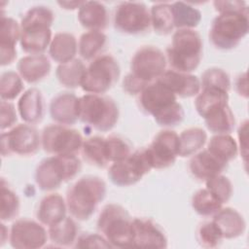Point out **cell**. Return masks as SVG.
<instances>
[{
	"label": "cell",
	"instance_id": "cell-1",
	"mask_svg": "<svg viewBox=\"0 0 249 249\" xmlns=\"http://www.w3.org/2000/svg\"><path fill=\"white\" fill-rule=\"evenodd\" d=\"M139 101L141 108L160 126H175L184 120V109L177 97L158 81L141 91Z\"/></svg>",
	"mask_w": 249,
	"mask_h": 249
},
{
	"label": "cell",
	"instance_id": "cell-2",
	"mask_svg": "<svg viewBox=\"0 0 249 249\" xmlns=\"http://www.w3.org/2000/svg\"><path fill=\"white\" fill-rule=\"evenodd\" d=\"M54 15L46 6H35L29 9L20 22L21 50L29 54H43L52 41L51 26Z\"/></svg>",
	"mask_w": 249,
	"mask_h": 249
},
{
	"label": "cell",
	"instance_id": "cell-3",
	"mask_svg": "<svg viewBox=\"0 0 249 249\" xmlns=\"http://www.w3.org/2000/svg\"><path fill=\"white\" fill-rule=\"evenodd\" d=\"M105 196L106 184L101 178L91 175L82 177L67 191V209L75 219L89 220Z\"/></svg>",
	"mask_w": 249,
	"mask_h": 249
},
{
	"label": "cell",
	"instance_id": "cell-4",
	"mask_svg": "<svg viewBox=\"0 0 249 249\" xmlns=\"http://www.w3.org/2000/svg\"><path fill=\"white\" fill-rule=\"evenodd\" d=\"M166 59L173 70L183 73L195 71L202 57V41L194 29H178L166 49Z\"/></svg>",
	"mask_w": 249,
	"mask_h": 249
},
{
	"label": "cell",
	"instance_id": "cell-5",
	"mask_svg": "<svg viewBox=\"0 0 249 249\" xmlns=\"http://www.w3.org/2000/svg\"><path fill=\"white\" fill-rule=\"evenodd\" d=\"M97 229L112 247H132L133 219L123 206L106 205L98 216Z\"/></svg>",
	"mask_w": 249,
	"mask_h": 249
},
{
	"label": "cell",
	"instance_id": "cell-6",
	"mask_svg": "<svg viewBox=\"0 0 249 249\" xmlns=\"http://www.w3.org/2000/svg\"><path fill=\"white\" fill-rule=\"evenodd\" d=\"M248 10L220 13L209 30V40L219 50L235 48L249 30Z\"/></svg>",
	"mask_w": 249,
	"mask_h": 249
},
{
	"label": "cell",
	"instance_id": "cell-7",
	"mask_svg": "<svg viewBox=\"0 0 249 249\" xmlns=\"http://www.w3.org/2000/svg\"><path fill=\"white\" fill-rule=\"evenodd\" d=\"M116 102L102 94L87 93L79 97V120L98 131H109L119 120Z\"/></svg>",
	"mask_w": 249,
	"mask_h": 249
},
{
	"label": "cell",
	"instance_id": "cell-8",
	"mask_svg": "<svg viewBox=\"0 0 249 249\" xmlns=\"http://www.w3.org/2000/svg\"><path fill=\"white\" fill-rule=\"evenodd\" d=\"M81 167V160L76 155L52 156L38 164L35 181L42 191H53L73 179L80 172Z\"/></svg>",
	"mask_w": 249,
	"mask_h": 249
},
{
	"label": "cell",
	"instance_id": "cell-9",
	"mask_svg": "<svg viewBox=\"0 0 249 249\" xmlns=\"http://www.w3.org/2000/svg\"><path fill=\"white\" fill-rule=\"evenodd\" d=\"M120 74V65L114 56L98 55L86 68L81 88L88 93H105L118 82Z\"/></svg>",
	"mask_w": 249,
	"mask_h": 249
},
{
	"label": "cell",
	"instance_id": "cell-10",
	"mask_svg": "<svg viewBox=\"0 0 249 249\" xmlns=\"http://www.w3.org/2000/svg\"><path fill=\"white\" fill-rule=\"evenodd\" d=\"M166 64L167 59L161 50L155 46H144L134 53L129 74L148 87L166 71Z\"/></svg>",
	"mask_w": 249,
	"mask_h": 249
},
{
	"label": "cell",
	"instance_id": "cell-11",
	"mask_svg": "<svg viewBox=\"0 0 249 249\" xmlns=\"http://www.w3.org/2000/svg\"><path fill=\"white\" fill-rule=\"evenodd\" d=\"M152 169L147 150L141 149L131 153L125 159L113 162L108 176L111 182L120 187H127L139 182Z\"/></svg>",
	"mask_w": 249,
	"mask_h": 249
},
{
	"label": "cell",
	"instance_id": "cell-12",
	"mask_svg": "<svg viewBox=\"0 0 249 249\" xmlns=\"http://www.w3.org/2000/svg\"><path fill=\"white\" fill-rule=\"evenodd\" d=\"M84 139L81 133L61 124H51L43 129L41 145L53 156L76 155L82 149Z\"/></svg>",
	"mask_w": 249,
	"mask_h": 249
},
{
	"label": "cell",
	"instance_id": "cell-13",
	"mask_svg": "<svg viewBox=\"0 0 249 249\" xmlns=\"http://www.w3.org/2000/svg\"><path fill=\"white\" fill-rule=\"evenodd\" d=\"M41 145V137L35 127L28 124H18L1 134V153L3 157L16 154L32 156Z\"/></svg>",
	"mask_w": 249,
	"mask_h": 249
},
{
	"label": "cell",
	"instance_id": "cell-14",
	"mask_svg": "<svg viewBox=\"0 0 249 249\" xmlns=\"http://www.w3.org/2000/svg\"><path fill=\"white\" fill-rule=\"evenodd\" d=\"M114 25L122 33H143L151 26L150 11L141 2H122L116 7Z\"/></svg>",
	"mask_w": 249,
	"mask_h": 249
},
{
	"label": "cell",
	"instance_id": "cell-15",
	"mask_svg": "<svg viewBox=\"0 0 249 249\" xmlns=\"http://www.w3.org/2000/svg\"><path fill=\"white\" fill-rule=\"evenodd\" d=\"M146 150L152 168L169 167L179 156V135L170 129L161 130Z\"/></svg>",
	"mask_w": 249,
	"mask_h": 249
},
{
	"label": "cell",
	"instance_id": "cell-16",
	"mask_svg": "<svg viewBox=\"0 0 249 249\" xmlns=\"http://www.w3.org/2000/svg\"><path fill=\"white\" fill-rule=\"evenodd\" d=\"M29 219H19L13 223L9 241L17 249H37L43 247L48 240V232L42 226Z\"/></svg>",
	"mask_w": 249,
	"mask_h": 249
},
{
	"label": "cell",
	"instance_id": "cell-17",
	"mask_svg": "<svg viewBox=\"0 0 249 249\" xmlns=\"http://www.w3.org/2000/svg\"><path fill=\"white\" fill-rule=\"evenodd\" d=\"M132 247L166 248L167 238L161 228L152 220L134 218Z\"/></svg>",
	"mask_w": 249,
	"mask_h": 249
},
{
	"label": "cell",
	"instance_id": "cell-18",
	"mask_svg": "<svg viewBox=\"0 0 249 249\" xmlns=\"http://www.w3.org/2000/svg\"><path fill=\"white\" fill-rule=\"evenodd\" d=\"M157 81L169 89L176 97H192L197 95L200 91L199 79L190 73L168 70Z\"/></svg>",
	"mask_w": 249,
	"mask_h": 249
},
{
	"label": "cell",
	"instance_id": "cell-19",
	"mask_svg": "<svg viewBox=\"0 0 249 249\" xmlns=\"http://www.w3.org/2000/svg\"><path fill=\"white\" fill-rule=\"evenodd\" d=\"M20 25L13 18L1 16L0 20V62L10 65L17 57L16 45L20 39Z\"/></svg>",
	"mask_w": 249,
	"mask_h": 249
},
{
	"label": "cell",
	"instance_id": "cell-20",
	"mask_svg": "<svg viewBox=\"0 0 249 249\" xmlns=\"http://www.w3.org/2000/svg\"><path fill=\"white\" fill-rule=\"evenodd\" d=\"M52 119L61 125H70L79 120V97L70 92L55 95L50 104Z\"/></svg>",
	"mask_w": 249,
	"mask_h": 249
},
{
	"label": "cell",
	"instance_id": "cell-21",
	"mask_svg": "<svg viewBox=\"0 0 249 249\" xmlns=\"http://www.w3.org/2000/svg\"><path fill=\"white\" fill-rule=\"evenodd\" d=\"M227 165L228 163L219 160L207 149L193 155L189 162V168L193 176L204 181L221 174Z\"/></svg>",
	"mask_w": 249,
	"mask_h": 249
},
{
	"label": "cell",
	"instance_id": "cell-22",
	"mask_svg": "<svg viewBox=\"0 0 249 249\" xmlns=\"http://www.w3.org/2000/svg\"><path fill=\"white\" fill-rule=\"evenodd\" d=\"M18 111L20 118L28 124L41 122L45 112L42 92L36 88L24 91L18 102Z\"/></svg>",
	"mask_w": 249,
	"mask_h": 249
},
{
	"label": "cell",
	"instance_id": "cell-23",
	"mask_svg": "<svg viewBox=\"0 0 249 249\" xmlns=\"http://www.w3.org/2000/svg\"><path fill=\"white\" fill-rule=\"evenodd\" d=\"M213 223L217 226L223 238L231 239L243 234L246 223L243 216L231 207L221 208L213 215Z\"/></svg>",
	"mask_w": 249,
	"mask_h": 249
},
{
	"label": "cell",
	"instance_id": "cell-24",
	"mask_svg": "<svg viewBox=\"0 0 249 249\" xmlns=\"http://www.w3.org/2000/svg\"><path fill=\"white\" fill-rule=\"evenodd\" d=\"M19 76L29 84H35L46 78L51 72V62L44 54H29L18 62Z\"/></svg>",
	"mask_w": 249,
	"mask_h": 249
},
{
	"label": "cell",
	"instance_id": "cell-25",
	"mask_svg": "<svg viewBox=\"0 0 249 249\" xmlns=\"http://www.w3.org/2000/svg\"><path fill=\"white\" fill-rule=\"evenodd\" d=\"M78 20L89 31H102L108 24L107 9L98 1H84L78 11Z\"/></svg>",
	"mask_w": 249,
	"mask_h": 249
},
{
	"label": "cell",
	"instance_id": "cell-26",
	"mask_svg": "<svg viewBox=\"0 0 249 249\" xmlns=\"http://www.w3.org/2000/svg\"><path fill=\"white\" fill-rule=\"evenodd\" d=\"M67 204L58 194H50L42 198L37 210V219L41 224L51 227L66 217Z\"/></svg>",
	"mask_w": 249,
	"mask_h": 249
},
{
	"label": "cell",
	"instance_id": "cell-27",
	"mask_svg": "<svg viewBox=\"0 0 249 249\" xmlns=\"http://www.w3.org/2000/svg\"><path fill=\"white\" fill-rule=\"evenodd\" d=\"M78 52V43L74 35L68 32L56 33L50 44L49 54L57 63H65L74 59Z\"/></svg>",
	"mask_w": 249,
	"mask_h": 249
},
{
	"label": "cell",
	"instance_id": "cell-28",
	"mask_svg": "<svg viewBox=\"0 0 249 249\" xmlns=\"http://www.w3.org/2000/svg\"><path fill=\"white\" fill-rule=\"evenodd\" d=\"M206 127L216 134H230L235 124V119L229 104L219 106L209 111L204 117Z\"/></svg>",
	"mask_w": 249,
	"mask_h": 249
},
{
	"label": "cell",
	"instance_id": "cell-29",
	"mask_svg": "<svg viewBox=\"0 0 249 249\" xmlns=\"http://www.w3.org/2000/svg\"><path fill=\"white\" fill-rule=\"evenodd\" d=\"M48 235L54 245L70 247L78 238L77 224L72 218L65 217L60 222L49 227Z\"/></svg>",
	"mask_w": 249,
	"mask_h": 249
},
{
	"label": "cell",
	"instance_id": "cell-30",
	"mask_svg": "<svg viewBox=\"0 0 249 249\" xmlns=\"http://www.w3.org/2000/svg\"><path fill=\"white\" fill-rule=\"evenodd\" d=\"M86 68L81 59L74 58L65 63H60L56 68L55 76L63 87L76 89L81 87Z\"/></svg>",
	"mask_w": 249,
	"mask_h": 249
},
{
	"label": "cell",
	"instance_id": "cell-31",
	"mask_svg": "<svg viewBox=\"0 0 249 249\" xmlns=\"http://www.w3.org/2000/svg\"><path fill=\"white\" fill-rule=\"evenodd\" d=\"M229 92L219 89L205 88L198 92L195 106L198 115L203 118L209 111L219 106L229 104Z\"/></svg>",
	"mask_w": 249,
	"mask_h": 249
},
{
	"label": "cell",
	"instance_id": "cell-32",
	"mask_svg": "<svg viewBox=\"0 0 249 249\" xmlns=\"http://www.w3.org/2000/svg\"><path fill=\"white\" fill-rule=\"evenodd\" d=\"M174 27L178 29H193L201 20V13L189 3L182 1L171 4Z\"/></svg>",
	"mask_w": 249,
	"mask_h": 249
},
{
	"label": "cell",
	"instance_id": "cell-33",
	"mask_svg": "<svg viewBox=\"0 0 249 249\" xmlns=\"http://www.w3.org/2000/svg\"><path fill=\"white\" fill-rule=\"evenodd\" d=\"M207 134L200 127H190L179 135V156L190 157L197 153L206 143Z\"/></svg>",
	"mask_w": 249,
	"mask_h": 249
},
{
	"label": "cell",
	"instance_id": "cell-34",
	"mask_svg": "<svg viewBox=\"0 0 249 249\" xmlns=\"http://www.w3.org/2000/svg\"><path fill=\"white\" fill-rule=\"evenodd\" d=\"M106 43L107 36L102 31H88L80 37L78 51L85 60H91L98 56Z\"/></svg>",
	"mask_w": 249,
	"mask_h": 249
},
{
	"label": "cell",
	"instance_id": "cell-35",
	"mask_svg": "<svg viewBox=\"0 0 249 249\" xmlns=\"http://www.w3.org/2000/svg\"><path fill=\"white\" fill-rule=\"evenodd\" d=\"M150 15L151 25L156 33L160 35H167L175 28L171 4L156 3L152 6Z\"/></svg>",
	"mask_w": 249,
	"mask_h": 249
},
{
	"label": "cell",
	"instance_id": "cell-36",
	"mask_svg": "<svg viewBox=\"0 0 249 249\" xmlns=\"http://www.w3.org/2000/svg\"><path fill=\"white\" fill-rule=\"evenodd\" d=\"M207 150L226 163L234 160L238 153L237 143L230 134L214 135L208 143Z\"/></svg>",
	"mask_w": 249,
	"mask_h": 249
},
{
	"label": "cell",
	"instance_id": "cell-37",
	"mask_svg": "<svg viewBox=\"0 0 249 249\" xmlns=\"http://www.w3.org/2000/svg\"><path fill=\"white\" fill-rule=\"evenodd\" d=\"M82 152L85 160L97 167H105L109 162L106 157L105 138L93 136L84 141Z\"/></svg>",
	"mask_w": 249,
	"mask_h": 249
},
{
	"label": "cell",
	"instance_id": "cell-38",
	"mask_svg": "<svg viewBox=\"0 0 249 249\" xmlns=\"http://www.w3.org/2000/svg\"><path fill=\"white\" fill-rule=\"evenodd\" d=\"M222 203L205 188L196 191L192 197L193 209L201 216H212L222 208Z\"/></svg>",
	"mask_w": 249,
	"mask_h": 249
},
{
	"label": "cell",
	"instance_id": "cell-39",
	"mask_svg": "<svg viewBox=\"0 0 249 249\" xmlns=\"http://www.w3.org/2000/svg\"><path fill=\"white\" fill-rule=\"evenodd\" d=\"M19 212V199L17 194L8 187L5 180H1V213L2 222L15 219Z\"/></svg>",
	"mask_w": 249,
	"mask_h": 249
},
{
	"label": "cell",
	"instance_id": "cell-40",
	"mask_svg": "<svg viewBox=\"0 0 249 249\" xmlns=\"http://www.w3.org/2000/svg\"><path fill=\"white\" fill-rule=\"evenodd\" d=\"M23 89L22 78L14 71H6L1 75L0 96L2 100L10 101L18 97Z\"/></svg>",
	"mask_w": 249,
	"mask_h": 249
},
{
	"label": "cell",
	"instance_id": "cell-41",
	"mask_svg": "<svg viewBox=\"0 0 249 249\" xmlns=\"http://www.w3.org/2000/svg\"><path fill=\"white\" fill-rule=\"evenodd\" d=\"M200 81V88H212V89H219L229 92L231 88V79L229 74L217 67H212L206 69L202 75Z\"/></svg>",
	"mask_w": 249,
	"mask_h": 249
},
{
	"label": "cell",
	"instance_id": "cell-42",
	"mask_svg": "<svg viewBox=\"0 0 249 249\" xmlns=\"http://www.w3.org/2000/svg\"><path fill=\"white\" fill-rule=\"evenodd\" d=\"M206 189L222 203L228 202L232 196L233 187L231 180L222 175H216L205 181Z\"/></svg>",
	"mask_w": 249,
	"mask_h": 249
},
{
	"label": "cell",
	"instance_id": "cell-43",
	"mask_svg": "<svg viewBox=\"0 0 249 249\" xmlns=\"http://www.w3.org/2000/svg\"><path fill=\"white\" fill-rule=\"evenodd\" d=\"M105 149L108 162L122 160L131 154L129 144L124 139L118 136L105 138Z\"/></svg>",
	"mask_w": 249,
	"mask_h": 249
},
{
	"label": "cell",
	"instance_id": "cell-44",
	"mask_svg": "<svg viewBox=\"0 0 249 249\" xmlns=\"http://www.w3.org/2000/svg\"><path fill=\"white\" fill-rule=\"evenodd\" d=\"M223 239V236L217 226L211 222H205L198 228L197 240L198 243L205 248L218 247Z\"/></svg>",
	"mask_w": 249,
	"mask_h": 249
},
{
	"label": "cell",
	"instance_id": "cell-45",
	"mask_svg": "<svg viewBox=\"0 0 249 249\" xmlns=\"http://www.w3.org/2000/svg\"><path fill=\"white\" fill-rule=\"evenodd\" d=\"M75 247L77 248H110L111 244L106 238L97 233H85L80 235L76 242Z\"/></svg>",
	"mask_w": 249,
	"mask_h": 249
},
{
	"label": "cell",
	"instance_id": "cell-46",
	"mask_svg": "<svg viewBox=\"0 0 249 249\" xmlns=\"http://www.w3.org/2000/svg\"><path fill=\"white\" fill-rule=\"evenodd\" d=\"M17 111L15 105L10 101H1V122L0 126L1 129L4 130L6 128L12 127L17 122Z\"/></svg>",
	"mask_w": 249,
	"mask_h": 249
},
{
	"label": "cell",
	"instance_id": "cell-47",
	"mask_svg": "<svg viewBox=\"0 0 249 249\" xmlns=\"http://www.w3.org/2000/svg\"><path fill=\"white\" fill-rule=\"evenodd\" d=\"M215 10L220 13L225 12H236L248 10V7L244 1H215L213 3Z\"/></svg>",
	"mask_w": 249,
	"mask_h": 249
},
{
	"label": "cell",
	"instance_id": "cell-48",
	"mask_svg": "<svg viewBox=\"0 0 249 249\" xmlns=\"http://www.w3.org/2000/svg\"><path fill=\"white\" fill-rule=\"evenodd\" d=\"M247 132H248V121H244L239 128H238V140H239V150H240V154L243 158L244 163L247 164V156H248V136H247Z\"/></svg>",
	"mask_w": 249,
	"mask_h": 249
},
{
	"label": "cell",
	"instance_id": "cell-49",
	"mask_svg": "<svg viewBox=\"0 0 249 249\" xmlns=\"http://www.w3.org/2000/svg\"><path fill=\"white\" fill-rule=\"evenodd\" d=\"M235 89L240 96L245 98L248 97V81H247V73L244 72L240 74L235 82Z\"/></svg>",
	"mask_w": 249,
	"mask_h": 249
},
{
	"label": "cell",
	"instance_id": "cell-50",
	"mask_svg": "<svg viewBox=\"0 0 249 249\" xmlns=\"http://www.w3.org/2000/svg\"><path fill=\"white\" fill-rule=\"evenodd\" d=\"M84 3V1H62V2H57V4L61 7V8H63V9H65V10H74V9H79L81 6H82V4Z\"/></svg>",
	"mask_w": 249,
	"mask_h": 249
},
{
	"label": "cell",
	"instance_id": "cell-51",
	"mask_svg": "<svg viewBox=\"0 0 249 249\" xmlns=\"http://www.w3.org/2000/svg\"><path fill=\"white\" fill-rule=\"evenodd\" d=\"M9 233H10V231H8L7 227L2 223L1 224V237H0L1 245H4V243L9 239Z\"/></svg>",
	"mask_w": 249,
	"mask_h": 249
}]
</instances>
